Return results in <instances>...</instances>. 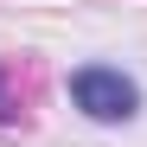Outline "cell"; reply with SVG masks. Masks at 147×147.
Segmentation results:
<instances>
[{
    "label": "cell",
    "mask_w": 147,
    "mask_h": 147,
    "mask_svg": "<svg viewBox=\"0 0 147 147\" xmlns=\"http://www.w3.org/2000/svg\"><path fill=\"white\" fill-rule=\"evenodd\" d=\"M70 102L90 121H128L141 109V90H134V77H121L115 64H83L77 77H70Z\"/></svg>",
    "instance_id": "cell-1"
},
{
    "label": "cell",
    "mask_w": 147,
    "mask_h": 147,
    "mask_svg": "<svg viewBox=\"0 0 147 147\" xmlns=\"http://www.w3.org/2000/svg\"><path fill=\"white\" fill-rule=\"evenodd\" d=\"M13 115V90H7V70H0V121Z\"/></svg>",
    "instance_id": "cell-2"
}]
</instances>
